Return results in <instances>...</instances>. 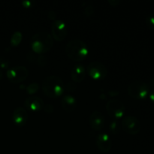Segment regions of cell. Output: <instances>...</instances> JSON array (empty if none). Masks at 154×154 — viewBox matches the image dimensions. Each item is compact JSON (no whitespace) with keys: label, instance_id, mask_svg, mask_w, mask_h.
<instances>
[{"label":"cell","instance_id":"cell-24","mask_svg":"<svg viewBox=\"0 0 154 154\" xmlns=\"http://www.w3.org/2000/svg\"><path fill=\"white\" fill-rule=\"evenodd\" d=\"M45 110V111L48 114H51V113L54 111V106H52L51 105H47L44 107L43 108Z\"/></svg>","mask_w":154,"mask_h":154},{"label":"cell","instance_id":"cell-16","mask_svg":"<svg viewBox=\"0 0 154 154\" xmlns=\"http://www.w3.org/2000/svg\"><path fill=\"white\" fill-rule=\"evenodd\" d=\"M23 39V35L20 31H17L12 35L11 38L10 43L12 47H17L20 44Z\"/></svg>","mask_w":154,"mask_h":154},{"label":"cell","instance_id":"cell-25","mask_svg":"<svg viewBox=\"0 0 154 154\" xmlns=\"http://www.w3.org/2000/svg\"><path fill=\"white\" fill-rule=\"evenodd\" d=\"M108 2L111 6H117L121 1L120 0H108Z\"/></svg>","mask_w":154,"mask_h":154},{"label":"cell","instance_id":"cell-5","mask_svg":"<svg viewBox=\"0 0 154 154\" xmlns=\"http://www.w3.org/2000/svg\"><path fill=\"white\" fill-rule=\"evenodd\" d=\"M106 111L111 119L117 120L123 117L126 108L124 104L120 100L111 99L106 104Z\"/></svg>","mask_w":154,"mask_h":154},{"label":"cell","instance_id":"cell-26","mask_svg":"<svg viewBox=\"0 0 154 154\" xmlns=\"http://www.w3.org/2000/svg\"><path fill=\"white\" fill-rule=\"evenodd\" d=\"M56 17H57V14H56V13L54 11H50L49 13H48V17H49L50 19L55 20Z\"/></svg>","mask_w":154,"mask_h":154},{"label":"cell","instance_id":"cell-29","mask_svg":"<svg viewBox=\"0 0 154 154\" xmlns=\"http://www.w3.org/2000/svg\"><path fill=\"white\" fill-rule=\"evenodd\" d=\"M2 77H3V73H2V72L1 69H0V80L2 78Z\"/></svg>","mask_w":154,"mask_h":154},{"label":"cell","instance_id":"cell-20","mask_svg":"<svg viewBox=\"0 0 154 154\" xmlns=\"http://www.w3.org/2000/svg\"><path fill=\"white\" fill-rule=\"evenodd\" d=\"M9 63L8 60L5 57H0V68L4 69H8L9 68Z\"/></svg>","mask_w":154,"mask_h":154},{"label":"cell","instance_id":"cell-19","mask_svg":"<svg viewBox=\"0 0 154 154\" xmlns=\"http://www.w3.org/2000/svg\"><path fill=\"white\" fill-rule=\"evenodd\" d=\"M84 11V14H85V16L87 17H91L92 15L94 14L95 8L92 5H90L86 6Z\"/></svg>","mask_w":154,"mask_h":154},{"label":"cell","instance_id":"cell-27","mask_svg":"<svg viewBox=\"0 0 154 154\" xmlns=\"http://www.w3.org/2000/svg\"><path fill=\"white\" fill-rule=\"evenodd\" d=\"M22 5L23 7L29 8V7H31L32 5V3L29 1H23V2H22Z\"/></svg>","mask_w":154,"mask_h":154},{"label":"cell","instance_id":"cell-15","mask_svg":"<svg viewBox=\"0 0 154 154\" xmlns=\"http://www.w3.org/2000/svg\"><path fill=\"white\" fill-rule=\"evenodd\" d=\"M86 76V69L82 64H76L71 72V78L75 83H81Z\"/></svg>","mask_w":154,"mask_h":154},{"label":"cell","instance_id":"cell-3","mask_svg":"<svg viewBox=\"0 0 154 154\" xmlns=\"http://www.w3.org/2000/svg\"><path fill=\"white\" fill-rule=\"evenodd\" d=\"M66 53L70 60L75 62H81L85 60L89 54L87 44L80 39L69 41L66 47Z\"/></svg>","mask_w":154,"mask_h":154},{"label":"cell","instance_id":"cell-10","mask_svg":"<svg viewBox=\"0 0 154 154\" xmlns=\"http://www.w3.org/2000/svg\"><path fill=\"white\" fill-rule=\"evenodd\" d=\"M89 124L93 130H102L105 124V120L103 114L99 111H94L92 113L89 118Z\"/></svg>","mask_w":154,"mask_h":154},{"label":"cell","instance_id":"cell-17","mask_svg":"<svg viewBox=\"0 0 154 154\" xmlns=\"http://www.w3.org/2000/svg\"><path fill=\"white\" fill-rule=\"evenodd\" d=\"M40 86L38 83H32L26 87V93L29 95H33L38 91Z\"/></svg>","mask_w":154,"mask_h":154},{"label":"cell","instance_id":"cell-13","mask_svg":"<svg viewBox=\"0 0 154 154\" xmlns=\"http://www.w3.org/2000/svg\"><path fill=\"white\" fill-rule=\"evenodd\" d=\"M24 105L32 111H40L45 107V102L38 96H29L24 101Z\"/></svg>","mask_w":154,"mask_h":154},{"label":"cell","instance_id":"cell-23","mask_svg":"<svg viewBox=\"0 0 154 154\" xmlns=\"http://www.w3.org/2000/svg\"><path fill=\"white\" fill-rule=\"evenodd\" d=\"M147 23L151 28H154V14L150 15L147 18Z\"/></svg>","mask_w":154,"mask_h":154},{"label":"cell","instance_id":"cell-6","mask_svg":"<svg viewBox=\"0 0 154 154\" xmlns=\"http://www.w3.org/2000/svg\"><path fill=\"white\" fill-rule=\"evenodd\" d=\"M87 72L89 76L96 81H102L108 75V69L100 62H91L87 66Z\"/></svg>","mask_w":154,"mask_h":154},{"label":"cell","instance_id":"cell-1","mask_svg":"<svg viewBox=\"0 0 154 154\" xmlns=\"http://www.w3.org/2000/svg\"><path fill=\"white\" fill-rule=\"evenodd\" d=\"M42 90L44 94L48 97L57 99L64 93L65 84L60 77L51 75L43 80Z\"/></svg>","mask_w":154,"mask_h":154},{"label":"cell","instance_id":"cell-18","mask_svg":"<svg viewBox=\"0 0 154 154\" xmlns=\"http://www.w3.org/2000/svg\"><path fill=\"white\" fill-rule=\"evenodd\" d=\"M109 129L111 133L114 134V135H116V134L118 133L119 130H120V128H119V125L117 120H114L113 122H111V124H110Z\"/></svg>","mask_w":154,"mask_h":154},{"label":"cell","instance_id":"cell-9","mask_svg":"<svg viewBox=\"0 0 154 154\" xmlns=\"http://www.w3.org/2000/svg\"><path fill=\"white\" fill-rule=\"evenodd\" d=\"M68 29L66 24L62 20H55L51 25V36L55 41L61 42L66 38Z\"/></svg>","mask_w":154,"mask_h":154},{"label":"cell","instance_id":"cell-4","mask_svg":"<svg viewBox=\"0 0 154 154\" xmlns=\"http://www.w3.org/2000/svg\"><path fill=\"white\" fill-rule=\"evenodd\" d=\"M128 94L135 99H144L150 93V87L147 84L141 81L131 83L127 89Z\"/></svg>","mask_w":154,"mask_h":154},{"label":"cell","instance_id":"cell-12","mask_svg":"<svg viewBox=\"0 0 154 154\" xmlns=\"http://www.w3.org/2000/svg\"><path fill=\"white\" fill-rule=\"evenodd\" d=\"M96 146L101 152L108 153L111 150L112 142L109 135L106 133H101L96 137Z\"/></svg>","mask_w":154,"mask_h":154},{"label":"cell","instance_id":"cell-11","mask_svg":"<svg viewBox=\"0 0 154 154\" xmlns=\"http://www.w3.org/2000/svg\"><path fill=\"white\" fill-rule=\"evenodd\" d=\"M12 120L18 127L25 126L28 120V114L25 108L23 107H17L15 108L12 114Z\"/></svg>","mask_w":154,"mask_h":154},{"label":"cell","instance_id":"cell-14","mask_svg":"<svg viewBox=\"0 0 154 154\" xmlns=\"http://www.w3.org/2000/svg\"><path fill=\"white\" fill-rule=\"evenodd\" d=\"M61 106L66 112H73L77 107L76 99L72 95H64L61 99Z\"/></svg>","mask_w":154,"mask_h":154},{"label":"cell","instance_id":"cell-21","mask_svg":"<svg viewBox=\"0 0 154 154\" xmlns=\"http://www.w3.org/2000/svg\"><path fill=\"white\" fill-rule=\"evenodd\" d=\"M36 63L38 66H44L45 64H46V58L45 57V56L43 55H39L38 57L37 60H36Z\"/></svg>","mask_w":154,"mask_h":154},{"label":"cell","instance_id":"cell-7","mask_svg":"<svg viewBox=\"0 0 154 154\" xmlns=\"http://www.w3.org/2000/svg\"><path fill=\"white\" fill-rule=\"evenodd\" d=\"M29 75L28 69L25 66H18L8 69L6 72V76L12 84H20L25 81Z\"/></svg>","mask_w":154,"mask_h":154},{"label":"cell","instance_id":"cell-2","mask_svg":"<svg viewBox=\"0 0 154 154\" xmlns=\"http://www.w3.org/2000/svg\"><path fill=\"white\" fill-rule=\"evenodd\" d=\"M29 45L35 54L42 55L53 48L54 38L47 32H39L32 36Z\"/></svg>","mask_w":154,"mask_h":154},{"label":"cell","instance_id":"cell-28","mask_svg":"<svg viewBox=\"0 0 154 154\" xmlns=\"http://www.w3.org/2000/svg\"><path fill=\"white\" fill-rule=\"evenodd\" d=\"M149 98H150V100L154 104V89L149 93Z\"/></svg>","mask_w":154,"mask_h":154},{"label":"cell","instance_id":"cell-22","mask_svg":"<svg viewBox=\"0 0 154 154\" xmlns=\"http://www.w3.org/2000/svg\"><path fill=\"white\" fill-rule=\"evenodd\" d=\"M76 89V85H75L74 83H68L67 85L65 86V90H67V91H75V90Z\"/></svg>","mask_w":154,"mask_h":154},{"label":"cell","instance_id":"cell-8","mask_svg":"<svg viewBox=\"0 0 154 154\" xmlns=\"http://www.w3.org/2000/svg\"><path fill=\"white\" fill-rule=\"evenodd\" d=\"M121 126L125 132L132 135L139 133L141 129V123L138 119L131 115L123 117L121 122Z\"/></svg>","mask_w":154,"mask_h":154}]
</instances>
